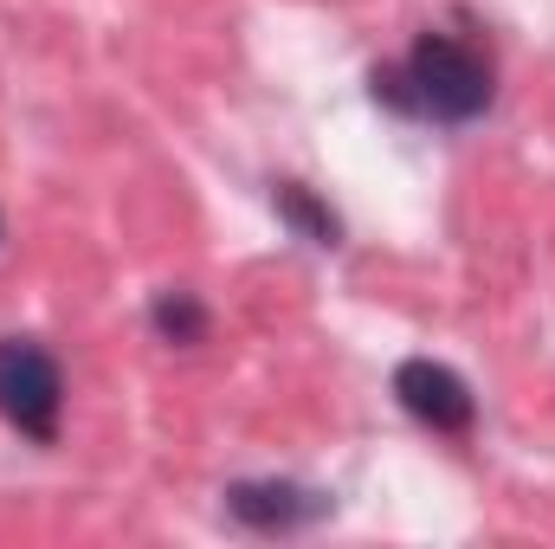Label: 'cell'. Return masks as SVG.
<instances>
[{
    "label": "cell",
    "instance_id": "2",
    "mask_svg": "<svg viewBox=\"0 0 555 549\" xmlns=\"http://www.w3.org/2000/svg\"><path fill=\"white\" fill-rule=\"evenodd\" d=\"M59 408H65L59 362L39 343H26V336H0V413L26 439H52L59 433Z\"/></svg>",
    "mask_w": 555,
    "mask_h": 549
},
{
    "label": "cell",
    "instance_id": "1",
    "mask_svg": "<svg viewBox=\"0 0 555 549\" xmlns=\"http://www.w3.org/2000/svg\"><path fill=\"white\" fill-rule=\"evenodd\" d=\"M375 98L408 111V117H433V124H465L491 104V65L452 39V33H426L408 65H382L375 72Z\"/></svg>",
    "mask_w": 555,
    "mask_h": 549
},
{
    "label": "cell",
    "instance_id": "5",
    "mask_svg": "<svg viewBox=\"0 0 555 549\" xmlns=\"http://www.w3.org/2000/svg\"><path fill=\"white\" fill-rule=\"evenodd\" d=\"M272 201H278V214H284V220H291V227H297L310 246H336V233H343V227H336V214H330V207H323L310 188H297V181H278Z\"/></svg>",
    "mask_w": 555,
    "mask_h": 549
},
{
    "label": "cell",
    "instance_id": "6",
    "mask_svg": "<svg viewBox=\"0 0 555 549\" xmlns=\"http://www.w3.org/2000/svg\"><path fill=\"white\" fill-rule=\"evenodd\" d=\"M155 330H162L168 343H201L207 310H201L188 291H162V297H155Z\"/></svg>",
    "mask_w": 555,
    "mask_h": 549
},
{
    "label": "cell",
    "instance_id": "3",
    "mask_svg": "<svg viewBox=\"0 0 555 549\" xmlns=\"http://www.w3.org/2000/svg\"><path fill=\"white\" fill-rule=\"evenodd\" d=\"M395 395H401V408L414 413L420 426H433V433H465L472 426V388L446 369V362H426V356H414V362H401L395 369Z\"/></svg>",
    "mask_w": 555,
    "mask_h": 549
},
{
    "label": "cell",
    "instance_id": "4",
    "mask_svg": "<svg viewBox=\"0 0 555 549\" xmlns=\"http://www.w3.org/2000/svg\"><path fill=\"white\" fill-rule=\"evenodd\" d=\"M227 511L240 524H253V531H297V524L323 518L330 498L323 491H304V485H233L227 491Z\"/></svg>",
    "mask_w": 555,
    "mask_h": 549
}]
</instances>
